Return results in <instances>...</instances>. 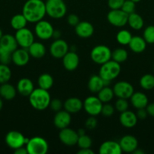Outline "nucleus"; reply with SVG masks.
I'll return each instance as SVG.
<instances>
[{
	"label": "nucleus",
	"instance_id": "obj_1",
	"mask_svg": "<svg viewBox=\"0 0 154 154\" xmlns=\"http://www.w3.org/2000/svg\"><path fill=\"white\" fill-rule=\"evenodd\" d=\"M22 14L29 23H36L46 14L45 2L42 0H27L23 6Z\"/></svg>",
	"mask_w": 154,
	"mask_h": 154
},
{
	"label": "nucleus",
	"instance_id": "obj_2",
	"mask_svg": "<svg viewBox=\"0 0 154 154\" xmlns=\"http://www.w3.org/2000/svg\"><path fill=\"white\" fill-rule=\"evenodd\" d=\"M51 96L48 90L39 88L34 89L31 94L29 96V102L34 109L43 111L49 107L51 102Z\"/></svg>",
	"mask_w": 154,
	"mask_h": 154
},
{
	"label": "nucleus",
	"instance_id": "obj_3",
	"mask_svg": "<svg viewBox=\"0 0 154 154\" xmlns=\"http://www.w3.org/2000/svg\"><path fill=\"white\" fill-rule=\"evenodd\" d=\"M45 9L46 14L53 19H60L66 13V5L63 0H47Z\"/></svg>",
	"mask_w": 154,
	"mask_h": 154
},
{
	"label": "nucleus",
	"instance_id": "obj_4",
	"mask_svg": "<svg viewBox=\"0 0 154 154\" xmlns=\"http://www.w3.org/2000/svg\"><path fill=\"white\" fill-rule=\"evenodd\" d=\"M121 72L120 64L114 60H109L101 65L99 71V75L105 81H112L116 79Z\"/></svg>",
	"mask_w": 154,
	"mask_h": 154
},
{
	"label": "nucleus",
	"instance_id": "obj_5",
	"mask_svg": "<svg viewBox=\"0 0 154 154\" xmlns=\"http://www.w3.org/2000/svg\"><path fill=\"white\" fill-rule=\"evenodd\" d=\"M28 154H45L48 150V144L45 138L35 136L26 144Z\"/></svg>",
	"mask_w": 154,
	"mask_h": 154
},
{
	"label": "nucleus",
	"instance_id": "obj_6",
	"mask_svg": "<svg viewBox=\"0 0 154 154\" xmlns=\"http://www.w3.org/2000/svg\"><path fill=\"white\" fill-rule=\"evenodd\" d=\"M112 51L107 46L104 45H97L91 51V59L94 63L102 65L111 60Z\"/></svg>",
	"mask_w": 154,
	"mask_h": 154
},
{
	"label": "nucleus",
	"instance_id": "obj_7",
	"mask_svg": "<svg viewBox=\"0 0 154 154\" xmlns=\"http://www.w3.org/2000/svg\"><path fill=\"white\" fill-rule=\"evenodd\" d=\"M54 29L49 22L41 20L36 23L35 34L41 40H48L53 36Z\"/></svg>",
	"mask_w": 154,
	"mask_h": 154
},
{
	"label": "nucleus",
	"instance_id": "obj_8",
	"mask_svg": "<svg viewBox=\"0 0 154 154\" xmlns=\"http://www.w3.org/2000/svg\"><path fill=\"white\" fill-rule=\"evenodd\" d=\"M103 102L96 96H88L83 102V108L85 111L90 116H98L101 114Z\"/></svg>",
	"mask_w": 154,
	"mask_h": 154
},
{
	"label": "nucleus",
	"instance_id": "obj_9",
	"mask_svg": "<svg viewBox=\"0 0 154 154\" xmlns=\"http://www.w3.org/2000/svg\"><path fill=\"white\" fill-rule=\"evenodd\" d=\"M14 37L18 46L25 49H27L34 42V35L31 30L26 27L17 30Z\"/></svg>",
	"mask_w": 154,
	"mask_h": 154
},
{
	"label": "nucleus",
	"instance_id": "obj_10",
	"mask_svg": "<svg viewBox=\"0 0 154 154\" xmlns=\"http://www.w3.org/2000/svg\"><path fill=\"white\" fill-rule=\"evenodd\" d=\"M128 14L122 9L111 10L107 14V20L111 25L116 27H122L128 23Z\"/></svg>",
	"mask_w": 154,
	"mask_h": 154
},
{
	"label": "nucleus",
	"instance_id": "obj_11",
	"mask_svg": "<svg viewBox=\"0 0 154 154\" xmlns=\"http://www.w3.org/2000/svg\"><path fill=\"white\" fill-rule=\"evenodd\" d=\"M113 93L116 96L121 99H130L134 93V87L127 81H119L113 87Z\"/></svg>",
	"mask_w": 154,
	"mask_h": 154
},
{
	"label": "nucleus",
	"instance_id": "obj_12",
	"mask_svg": "<svg viewBox=\"0 0 154 154\" xmlns=\"http://www.w3.org/2000/svg\"><path fill=\"white\" fill-rule=\"evenodd\" d=\"M68 51H69L68 44L64 40L60 38L54 39V42L51 44L49 48L50 54L55 59H62Z\"/></svg>",
	"mask_w": 154,
	"mask_h": 154
},
{
	"label": "nucleus",
	"instance_id": "obj_13",
	"mask_svg": "<svg viewBox=\"0 0 154 154\" xmlns=\"http://www.w3.org/2000/svg\"><path fill=\"white\" fill-rule=\"evenodd\" d=\"M25 138L22 133L18 131H11L6 135L5 143L10 148L15 150L25 145Z\"/></svg>",
	"mask_w": 154,
	"mask_h": 154
},
{
	"label": "nucleus",
	"instance_id": "obj_14",
	"mask_svg": "<svg viewBox=\"0 0 154 154\" xmlns=\"http://www.w3.org/2000/svg\"><path fill=\"white\" fill-rule=\"evenodd\" d=\"M59 138L63 144L66 146H74L77 144L79 135L76 131L66 127L60 129L59 132Z\"/></svg>",
	"mask_w": 154,
	"mask_h": 154
},
{
	"label": "nucleus",
	"instance_id": "obj_15",
	"mask_svg": "<svg viewBox=\"0 0 154 154\" xmlns=\"http://www.w3.org/2000/svg\"><path fill=\"white\" fill-rule=\"evenodd\" d=\"M63 67L69 72H72L78 68L79 64V57L74 51H68L62 58Z\"/></svg>",
	"mask_w": 154,
	"mask_h": 154
},
{
	"label": "nucleus",
	"instance_id": "obj_16",
	"mask_svg": "<svg viewBox=\"0 0 154 154\" xmlns=\"http://www.w3.org/2000/svg\"><path fill=\"white\" fill-rule=\"evenodd\" d=\"M119 143L122 152L125 153H133L138 147L137 139L131 135H126L122 137Z\"/></svg>",
	"mask_w": 154,
	"mask_h": 154
},
{
	"label": "nucleus",
	"instance_id": "obj_17",
	"mask_svg": "<svg viewBox=\"0 0 154 154\" xmlns=\"http://www.w3.org/2000/svg\"><path fill=\"white\" fill-rule=\"evenodd\" d=\"M54 124L57 129H62L68 127L71 123V114L66 111H59L54 117Z\"/></svg>",
	"mask_w": 154,
	"mask_h": 154
},
{
	"label": "nucleus",
	"instance_id": "obj_18",
	"mask_svg": "<svg viewBox=\"0 0 154 154\" xmlns=\"http://www.w3.org/2000/svg\"><path fill=\"white\" fill-rule=\"evenodd\" d=\"M30 57L28 51L21 48L12 53V62L18 66H24L30 61Z\"/></svg>",
	"mask_w": 154,
	"mask_h": 154
},
{
	"label": "nucleus",
	"instance_id": "obj_19",
	"mask_svg": "<svg viewBox=\"0 0 154 154\" xmlns=\"http://www.w3.org/2000/svg\"><path fill=\"white\" fill-rule=\"evenodd\" d=\"M94 31H95L94 26L88 21H81V22L79 21V23L75 26V34L79 37L82 38L91 37L93 35Z\"/></svg>",
	"mask_w": 154,
	"mask_h": 154
},
{
	"label": "nucleus",
	"instance_id": "obj_20",
	"mask_svg": "<svg viewBox=\"0 0 154 154\" xmlns=\"http://www.w3.org/2000/svg\"><path fill=\"white\" fill-rule=\"evenodd\" d=\"M18 42L14 36L11 35H3L0 39V50L13 53L16 49H18Z\"/></svg>",
	"mask_w": 154,
	"mask_h": 154
},
{
	"label": "nucleus",
	"instance_id": "obj_21",
	"mask_svg": "<svg viewBox=\"0 0 154 154\" xmlns=\"http://www.w3.org/2000/svg\"><path fill=\"white\" fill-rule=\"evenodd\" d=\"M122 153L120 144L115 141H104L100 146V154H121Z\"/></svg>",
	"mask_w": 154,
	"mask_h": 154
},
{
	"label": "nucleus",
	"instance_id": "obj_22",
	"mask_svg": "<svg viewBox=\"0 0 154 154\" xmlns=\"http://www.w3.org/2000/svg\"><path fill=\"white\" fill-rule=\"evenodd\" d=\"M137 117L136 114L131 111H125L122 112L119 116V122L125 128H133L137 123Z\"/></svg>",
	"mask_w": 154,
	"mask_h": 154
},
{
	"label": "nucleus",
	"instance_id": "obj_23",
	"mask_svg": "<svg viewBox=\"0 0 154 154\" xmlns=\"http://www.w3.org/2000/svg\"><path fill=\"white\" fill-rule=\"evenodd\" d=\"M65 111L69 114H76L79 112L83 108V103L81 99L76 97H71L66 99L63 103Z\"/></svg>",
	"mask_w": 154,
	"mask_h": 154
},
{
	"label": "nucleus",
	"instance_id": "obj_24",
	"mask_svg": "<svg viewBox=\"0 0 154 154\" xmlns=\"http://www.w3.org/2000/svg\"><path fill=\"white\" fill-rule=\"evenodd\" d=\"M33 90H34L33 83L29 78H21L17 84V91L23 96H29Z\"/></svg>",
	"mask_w": 154,
	"mask_h": 154
},
{
	"label": "nucleus",
	"instance_id": "obj_25",
	"mask_svg": "<svg viewBox=\"0 0 154 154\" xmlns=\"http://www.w3.org/2000/svg\"><path fill=\"white\" fill-rule=\"evenodd\" d=\"M131 105L135 108L136 109L140 108H146V105H148V98L146 95L142 92H136L132 94L130 97Z\"/></svg>",
	"mask_w": 154,
	"mask_h": 154
},
{
	"label": "nucleus",
	"instance_id": "obj_26",
	"mask_svg": "<svg viewBox=\"0 0 154 154\" xmlns=\"http://www.w3.org/2000/svg\"><path fill=\"white\" fill-rule=\"evenodd\" d=\"M129 48L135 54H140L143 52L146 48V42L143 37L140 36H132L129 44Z\"/></svg>",
	"mask_w": 154,
	"mask_h": 154
},
{
	"label": "nucleus",
	"instance_id": "obj_27",
	"mask_svg": "<svg viewBox=\"0 0 154 154\" xmlns=\"http://www.w3.org/2000/svg\"><path fill=\"white\" fill-rule=\"evenodd\" d=\"M28 52L32 57L35 59H41L45 55L46 48L41 42H34L28 48Z\"/></svg>",
	"mask_w": 154,
	"mask_h": 154
},
{
	"label": "nucleus",
	"instance_id": "obj_28",
	"mask_svg": "<svg viewBox=\"0 0 154 154\" xmlns=\"http://www.w3.org/2000/svg\"><path fill=\"white\" fill-rule=\"evenodd\" d=\"M104 85V81L99 75H94L90 77L88 82V88L91 93H98Z\"/></svg>",
	"mask_w": 154,
	"mask_h": 154
},
{
	"label": "nucleus",
	"instance_id": "obj_29",
	"mask_svg": "<svg viewBox=\"0 0 154 154\" xmlns=\"http://www.w3.org/2000/svg\"><path fill=\"white\" fill-rule=\"evenodd\" d=\"M17 89L8 83L2 84L0 86V96L5 100H12L15 97Z\"/></svg>",
	"mask_w": 154,
	"mask_h": 154
},
{
	"label": "nucleus",
	"instance_id": "obj_30",
	"mask_svg": "<svg viewBox=\"0 0 154 154\" xmlns=\"http://www.w3.org/2000/svg\"><path fill=\"white\" fill-rule=\"evenodd\" d=\"M127 23L129 25V26L131 29L134 30H140L143 28V25H144V22L140 16L138 14L135 13H131L128 14V23Z\"/></svg>",
	"mask_w": 154,
	"mask_h": 154
},
{
	"label": "nucleus",
	"instance_id": "obj_31",
	"mask_svg": "<svg viewBox=\"0 0 154 154\" xmlns=\"http://www.w3.org/2000/svg\"><path fill=\"white\" fill-rule=\"evenodd\" d=\"M53 84H54V79L51 75L44 73L39 75V78H38L39 87L44 89V90H48L52 87Z\"/></svg>",
	"mask_w": 154,
	"mask_h": 154
},
{
	"label": "nucleus",
	"instance_id": "obj_32",
	"mask_svg": "<svg viewBox=\"0 0 154 154\" xmlns=\"http://www.w3.org/2000/svg\"><path fill=\"white\" fill-rule=\"evenodd\" d=\"M27 23L28 21L23 14H15L14 16L12 17L11 20V26L16 31L26 27Z\"/></svg>",
	"mask_w": 154,
	"mask_h": 154
},
{
	"label": "nucleus",
	"instance_id": "obj_33",
	"mask_svg": "<svg viewBox=\"0 0 154 154\" xmlns=\"http://www.w3.org/2000/svg\"><path fill=\"white\" fill-rule=\"evenodd\" d=\"M113 90L109 86H105L98 93V97L103 103L110 102L114 96Z\"/></svg>",
	"mask_w": 154,
	"mask_h": 154
},
{
	"label": "nucleus",
	"instance_id": "obj_34",
	"mask_svg": "<svg viewBox=\"0 0 154 154\" xmlns=\"http://www.w3.org/2000/svg\"><path fill=\"white\" fill-rule=\"evenodd\" d=\"M140 85L143 90H150L154 89V76L151 74H146L140 79Z\"/></svg>",
	"mask_w": 154,
	"mask_h": 154
},
{
	"label": "nucleus",
	"instance_id": "obj_35",
	"mask_svg": "<svg viewBox=\"0 0 154 154\" xmlns=\"http://www.w3.org/2000/svg\"><path fill=\"white\" fill-rule=\"evenodd\" d=\"M128 54L126 50L123 48H117L112 52L111 59L118 63H122L126 61L128 59Z\"/></svg>",
	"mask_w": 154,
	"mask_h": 154
},
{
	"label": "nucleus",
	"instance_id": "obj_36",
	"mask_svg": "<svg viewBox=\"0 0 154 154\" xmlns=\"http://www.w3.org/2000/svg\"><path fill=\"white\" fill-rule=\"evenodd\" d=\"M132 35L131 32L126 29H122L118 32L116 35V41L119 44L122 45H126L129 44Z\"/></svg>",
	"mask_w": 154,
	"mask_h": 154
},
{
	"label": "nucleus",
	"instance_id": "obj_37",
	"mask_svg": "<svg viewBox=\"0 0 154 154\" xmlns=\"http://www.w3.org/2000/svg\"><path fill=\"white\" fill-rule=\"evenodd\" d=\"M11 78V71L8 65L0 64V84L8 83Z\"/></svg>",
	"mask_w": 154,
	"mask_h": 154
},
{
	"label": "nucleus",
	"instance_id": "obj_38",
	"mask_svg": "<svg viewBox=\"0 0 154 154\" xmlns=\"http://www.w3.org/2000/svg\"><path fill=\"white\" fill-rule=\"evenodd\" d=\"M77 144H78L79 147L80 149L91 148L92 145V140L90 137L88 136L86 134H85V135L79 136Z\"/></svg>",
	"mask_w": 154,
	"mask_h": 154
},
{
	"label": "nucleus",
	"instance_id": "obj_39",
	"mask_svg": "<svg viewBox=\"0 0 154 154\" xmlns=\"http://www.w3.org/2000/svg\"><path fill=\"white\" fill-rule=\"evenodd\" d=\"M143 38L146 44H154V26H148L145 28Z\"/></svg>",
	"mask_w": 154,
	"mask_h": 154
},
{
	"label": "nucleus",
	"instance_id": "obj_40",
	"mask_svg": "<svg viewBox=\"0 0 154 154\" xmlns=\"http://www.w3.org/2000/svg\"><path fill=\"white\" fill-rule=\"evenodd\" d=\"M135 2H134L131 0H125L121 9L126 14H130L134 13L135 11Z\"/></svg>",
	"mask_w": 154,
	"mask_h": 154
},
{
	"label": "nucleus",
	"instance_id": "obj_41",
	"mask_svg": "<svg viewBox=\"0 0 154 154\" xmlns=\"http://www.w3.org/2000/svg\"><path fill=\"white\" fill-rule=\"evenodd\" d=\"M115 108L120 113L127 111L128 108V102L127 99L119 98L115 103Z\"/></svg>",
	"mask_w": 154,
	"mask_h": 154
},
{
	"label": "nucleus",
	"instance_id": "obj_42",
	"mask_svg": "<svg viewBox=\"0 0 154 154\" xmlns=\"http://www.w3.org/2000/svg\"><path fill=\"white\" fill-rule=\"evenodd\" d=\"M11 62H12V53L0 50V63L8 65Z\"/></svg>",
	"mask_w": 154,
	"mask_h": 154
},
{
	"label": "nucleus",
	"instance_id": "obj_43",
	"mask_svg": "<svg viewBox=\"0 0 154 154\" xmlns=\"http://www.w3.org/2000/svg\"><path fill=\"white\" fill-rule=\"evenodd\" d=\"M114 111V107L110 105V104H108V102H107V103L103 105L102 109H101V114L105 116V117H110L113 114Z\"/></svg>",
	"mask_w": 154,
	"mask_h": 154
},
{
	"label": "nucleus",
	"instance_id": "obj_44",
	"mask_svg": "<svg viewBox=\"0 0 154 154\" xmlns=\"http://www.w3.org/2000/svg\"><path fill=\"white\" fill-rule=\"evenodd\" d=\"M49 107L52 111H55V112H57V111L61 110V108L63 107V105L60 99H51V102H50V104H49Z\"/></svg>",
	"mask_w": 154,
	"mask_h": 154
},
{
	"label": "nucleus",
	"instance_id": "obj_45",
	"mask_svg": "<svg viewBox=\"0 0 154 154\" xmlns=\"http://www.w3.org/2000/svg\"><path fill=\"white\" fill-rule=\"evenodd\" d=\"M125 0H108V6L111 10L121 9Z\"/></svg>",
	"mask_w": 154,
	"mask_h": 154
},
{
	"label": "nucleus",
	"instance_id": "obj_46",
	"mask_svg": "<svg viewBox=\"0 0 154 154\" xmlns=\"http://www.w3.org/2000/svg\"><path fill=\"white\" fill-rule=\"evenodd\" d=\"M97 125H98V120L95 118V116H91L90 117L86 120L85 121V127L87 128L88 129H90V130H92L95 128H96Z\"/></svg>",
	"mask_w": 154,
	"mask_h": 154
},
{
	"label": "nucleus",
	"instance_id": "obj_47",
	"mask_svg": "<svg viewBox=\"0 0 154 154\" xmlns=\"http://www.w3.org/2000/svg\"><path fill=\"white\" fill-rule=\"evenodd\" d=\"M67 23H69V25L72 26H75L79 23V19L78 16L76 14H69L68 16Z\"/></svg>",
	"mask_w": 154,
	"mask_h": 154
},
{
	"label": "nucleus",
	"instance_id": "obj_48",
	"mask_svg": "<svg viewBox=\"0 0 154 154\" xmlns=\"http://www.w3.org/2000/svg\"><path fill=\"white\" fill-rule=\"evenodd\" d=\"M136 115H137V119H140V120H144L146 118L148 114L146 112V108H140V109H137V113H136Z\"/></svg>",
	"mask_w": 154,
	"mask_h": 154
},
{
	"label": "nucleus",
	"instance_id": "obj_49",
	"mask_svg": "<svg viewBox=\"0 0 154 154\" xmlns=\"http://www.w3.org/2000/svg\"><path fill=\"white\" fill-rule=\"evenodd\" d=\"M146 110L148 115L154 117V103L148 104L146 107Z\"/></svg>",
	"mask_w": 154,
	"mask_h": 154
},
{
	"label": "nucleus",
	"instance_id": "obj_50",
	"mask_svg": "<svg viewBox=\"0 0 154 154\" xmlns=\"http://www.w3.org/2000/svg\"><path fill=\"white\" fill-rule=\"evenodd\" d=\"M14 153L15 154H28L27 150L26 147H19V148H17L14 150Z\"/></svg>",
	"mask_w": 154,
	"mask_h": 154
},
{
	"label": "nucleus",
	"instance_id": "obj_51",
	"mask_svg": "<svg viewBox=\"0 0 154 154\" xmlns=\"http://www.w3.org/2000/svg\"><path fill=\"white\" fill-rule=\"evenodd\" d=\"M78 154H94L93 150H91V148H82L79 150Z\"/></svg>",
	"mask_w": 154,
	"mask_h": 154
},
{
	"label": "nucleus",
	"instance_id": "obj_52",
	"mask_svg": "<svg viewBox=\"0 0 154 154\" xmlns=\"http://www.w3.org/2000/svg\"><path fill=\"white\" fill-rule=\"evenodd\" d=\"M60 35H61V34H60V31H58V30H54L52 38H54V39H58L60 38Z\"/></svg>",
	"mask_w": 154,
	"mask_h": 154
},
{
	"label": "nucleus",
	"instance_id": "obj_53",
	"mask_svg": "<svg viewBox=\"0 0 154 154\" xmlns=\"http://www.w3.org/2000/svg\"><path fill=\"white\" fill-rule=\"evenodd\" d=\"M77 133H78L79 136H80V135H85V130L83 129H79L77 131Z\"/></svg>",
	"mask_w": 154,
	"mask_h": 154
},
{
	"label": "nucleus",
	"instance_id": "obj_54",
	"mask_svg": "<svg viewBox=\"0 0 154 154\" xmlns=\"http://www.w3.org/2000/svg\"><path fill=\"white\" fill-rule=\"evenodd\" d=\"M133 153H134V154H143V153H144V151H143V150H140V149L137 148L135 150H134V152H133Z\"/></svg>",
	"mask_w": 154,
	"mask_h": 154
},
{
	"label": "nucleus",
	"instance_id": "obj_55",
	"mask_svg": "<svg viewBox=\"0 0 154 154\" xmlns=\"http://www.w3.org/2000/svg\"><path fill=\"white\" fill-rule=\"evenodd\" d=\"M2 106H3V102H2V99H0V111H1L2 108Z\"/></svg>",
	"mask_w": 154,
	"mask_h": 154
},
{
	"label": "nucleus",
	"instance_id": "obj_56",
	"mask_svg": "<svg viewBox=\"0 0 154 154\" xmlns=\"http://www.w3.org/2000/svg\"><path fill=\"white\" fill-rule=\"evenodd\" d=\"M3 36V33H2V31L1 29H0V39L2 38V37Z\"/></svg>",
	"mask_w": 154,
	"mask_h": 154
},
{
	"label": "nucleus",
	"instance_id": "obj_57",
	"mask_svg": "<svg viewBox=\"0 0 154 154\" xmlns=\"http://www.w3.org/2000/svg\"><path fill=\"white\" fill-rule=\"evenodd\" d=\"M131 1H133L134 2H135V3H137V2H140L141 0H131Z\"/></svg>",
	"mask_w": 154,
	"mask_h": 154
},
{
	"label": "nucleus",
	"instance_id": "obj_58",
	"mask_svg": "<svg viewBox=\"0 0 154 154\" xmlns=\"http://www.w3.org/2000/svg\"><path fill=\"white\" fill-rule=\"evenodd\" d=\"M153 69H154V65H153Z\"/></svg>",
	"mask_w": 154,
	"mask_h": 154
}]
</instances>
